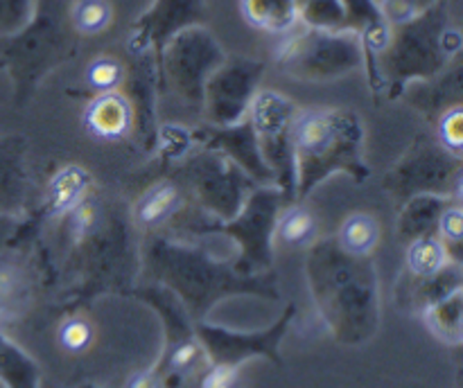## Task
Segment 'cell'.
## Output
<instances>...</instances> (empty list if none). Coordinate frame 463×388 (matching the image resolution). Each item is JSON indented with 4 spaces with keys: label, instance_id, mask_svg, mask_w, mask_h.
<instances>
[{
    "label": "cell",
    "instance_id": "cell-1",
    "mask_svg": "<svg viewBox=\"0 0 463 388\" xmlns=\"http://www.w3.org/2000/svg\"><path fill=\"white\" fill-rule=\"evenodd\" d=\"M307 278L317 309L335 338L364 343L378 329V278L369 257L351 255L335 237L319 239L307 253Z\"/></svg>",
    "mask_w": 463,
    "mask_h": 388
},
{
    "label": "cell",
    "instance_id": "cell-2",
    "mask_svg": "<svg viewBox=\"0 0 463 388\" xmlns=\"http://www.w3.org/2000/svg\"><path fill=\"white\" fill-rule=\"evenodd\" d=\"M461 54V32L452 23L448 0L430 5L410 21L392 27L387 48L375 61L371 88H387L389 97L407 86L441 75Z\"/></svg>",
    "mask_w": 463,
    "mask_h": 388
},
{
    "label": "cell",
    "instance_id": "cell-3",
    "mask_svg": "<svg viewBox=\"0 0 463 388\" xmlns=\"http://www.w3.org/2000/svg\"><path fill=\"white\" fill-rule=\"evenodd\" d=\"M294 201L306 199L328 176L344 171L355 180L369 176L364 129L355 113L344 108H298L292 129Z\"/></svg>",
    "mask_w": 463,
    "mask_h": 388
},
{
    "label": "cell",
    "instance_id": "cell-4",
    "mask_svg": "<svg viewBox=\"0 0 463 388\" xmlns=\"http://www.w3.org/2000/svg\"><path fill=\"white\" fill-rule=\"evenodd\" d=\"M147 257L154 275L158 280H165V284H170L184 298L190 311H197V314L208 309L224 293L260 291L267 296H276L262 284V278L238 273L190 244L158 237L149 246Z\"/></svg>",
    "mask_w": 463,
    "mask_h": 388
},
{
    "label": "cell",
    "instance_id": "cell-5",
    "mask_svg": "<svg viewBox=\"0 0 463 388\" xmlns=\"http://www.w3.org/2000/svg\"><path fill=\"white\" fill-rule=\"evenodd\" d=\"M283 206H288V201L279 188L256 185L238 215L231 217L229 221H208L202 226V230L222 233L233 239L240 248L233 269L242 275H253L271 264V239H274V226Z\"/></svg>",
    "mask_w": 463,
    "mask_h": 388
},
{
    "label": "cell",
    "instance_id": "cell-6",
    "mask_svg": "<svg viewBox=\"0 0 463 388\" xmlns=\"http://www.w3.org/2000/svg\"><path fill=\"white\" fill-rule=\"evenodd\" d=\"M364 63L355 32H324L303 27L279 52L280 70L294 79L333 81Z\"/></svg>",
    "mask_w": 463,
    "mask_h": 388
},
{
    "label": "cell",
    "instance_id": "cell-7",
    "mask_svg": "<svg viewBox=\"0 0 463 388\" xmlns=\"http://www.w3.org/2000/svg\"><path fill=\"white\" fill-rule=\"evenodd\" d=\"M297 113V104L279 90H258L247 113L258 152L288 203H294L292 129Z\"/></svg>",
    "mask_w": 463,
    "mask_h": 388
},
{
    "label": "cell",
    "instance_id": "cell-8",
    "mask_svg": "<svg viewBox=\"0 0 463 388\" xmlns=\"http://www.w3.org/2000/svg\"><path fill=\"white\" fill-rule=\"evenodd\" d=\"M224 59V50L206 27H185L163 45L158 77L181 102L202 106L203 84Z\"/></svg>",
    "mask_w": 463,
    "mask_h": 388
},
{
    "label": "cell",
    "instance_id": "cell-9",
    "mask_svg": "<svg viewBox=\"0 0 463 388\" xmlns=\"http://www.w3.org/2000/svg\"><path fill=\"white\" fill-rule=\"evenodd\" d=\"M384 189L398 201H407L416 194L459 199L461 156L448 152L439 140L419 135L405 156L387 171Z\"/></svg>",
    "mask_w": 463,
    "mask_h": 388
},
{
    "label": "cell",
    "instance_id": "cell-10",
    "mask_svg": "<svg viewBox=\"0 0 463 388\" xmlns=\"http://www.w3.org/2000/svg\"><path fill=\"white\" fill-rule=\"evenodd\" d=\"M184 179L194 206L213 215L215 221H229L238 215L249 192L258 185L229 156L211 147L188 156Z\"/></svg>",
    "mask_w": 463,
    "mask_h": 388
},
{
    "label": "cell",
    "instance_id": "cell-11",
    "mask_svg": "<svg viewBox=\"0 0 463 388\" xmlns=\"http://www.w3.org/2000/svg\"><path fill=\"white\" fill-rule=\"evenodd\" d=\"M265 63L247 57H226L203 84L202 108L211 126L238 125L247 117L260 90Z\"/></svg>",
    "mask_w": 463,
    "mask_h": 388
},
{
    "label": "cell",
    "instance_id": "cell-12",
    "mask_svg": "<svg viewBox=\"0 0 463 388\" xmlns=\"http://www.w3.org/2000/svg\"><path fill=\"white\" fill-rule=\"evenodd\" d=\"M206 3L203 0H152L136 18L129 34V54H147L158 61L163 45L193 25H203Z\"/></svg>",
    "mask_w": 463,
    "mask_h": 388
},
{
    "label": "cell",
    "instance_id": "cell-13",
    "mask_svg": "<svg viewBox=\"0 0 463 388\" xmlns=\"http://www.w3.org/2000/svg\"><path fill=\"white\" fill-rule=\"evenodd\" d=\"M292 311L294 309L289 307L288 314H285L269 332L260 334H235L220 328H211V325H202V328H199V341H202L206 355L215 359V364H226L233 365V368L240 361H244L251 355L276 356V346H279L280 337H283L285 329H288Z\"/></svg>",
    "mask_w": 463,
    "mask_h": 388
},
{
    "label": "cell",
    "instance_id": "cell-14",
    "mask_svg": "<svg viewBox=\"0 0 463 388\" xmlns=\"http://www.w3.org/2000/svg\"><path fill=\"white\" fill-rule=\"evenodd\" d=\"M199 140L206 147L217 149L224 156H229L258 185H274V179H271L269 170H267L265 161H262L260 152H258L256 138H253L251 125H249L247 117L238 122V125L211 126V129L199 134Z\"/></svg>",
    "mask_w": 463,
    "mask_h": 388
},
{
    "label": "cell",
    "instance_id": "cell-15",
    "mask_svg": "<svg viewBox=\"0 0 463 388\" xmlns=\"http://www.w3.org/2000/svg\"><path fill=\"white\" fill-rule=\"evenodd\" d=\"M134 104L127 95L109 90V93H99L93 102L86 108L84 122L98 138L116 140L122 138L127 131L134 125Z\"/></svg>",
    "mask_w": 463,
    "mask_h": 388
},
{
    "label": "cell",
    "instance_id": "cell-16",
    "mask_svg": "<svg viewBox=\"0 0 463 388\" xmlns=\"http://www.w3.org/2000/svg\"><path fill=\"white\" fill-rule=\"evenodd\" d=\"M452 201H457V199L441 197V194H416V197H410L407 201H402L401 217H398V235L407 244L419 237L437 235L439 219H441L443 210Z\"/></svg>",
    "mask_w": 463,
    "mask_h": 388
},
{
    "label": "cell",
    "instance_id": "cell-17",
    "mask_svg": "<svg viewBox=\"0 0 463 388\" xmlns=\"http://www.w3.org/2000/svg\"><path fill=\"white\" fill-rule=\"evenodd\" d=\"M134 217L136 226L140 228H158L167 221H175V217H188L184 199H181V188L170 180L156 183L136 203Z\"/></svg>",
    "mask_w": 463,
    "mask_h": 388
},
{
    "label": "cell",
    "instance_id": "cell-18",
    "mask_svg": "<svg viewBox=\"0 0 463 388\" xmlns=\"http://www.w3.org/2000/svg\"><path fill=\"white\" fill-rule=\"evenodd\" d=\"M240 7L247 23L274 34L289 32L298 23L297 0H240Z\"/></svg>",
    "mask_w": 463,
    "mask_h": 388
},
{
    "label": "cell",
    "instance_id": "cell-19",
    "mask_svg": "<svg viewBox=\"0 0 463 388\" xmlns=\"http://www.w3.org/2000/svg\"><path fill=\"white\" fill-rule=\"evenodd\" d=\"M448 262L457 260H452L446 244L437 235L419 237L414 242H410V246H407V269H410L411 278H428V275H434Z\"/></svg>",
    "mask_w": 463,
    "mask_h": 388
},
{
    "label": "cell",
    "instance_id": "cell-20",
    "mask_svg": "<svg viewBox=\"0 0 463 388\" xmlns=\"http://www.w3.org/2000/svg\"><path fill=\"white\" fill-rule=\"evenodd\" d=\"M425 323L432 329L434 337L441 341L459 346L461 343V289L441 298L434 305L425 307Z\"/></svg>",
    "mask_w": 463,
    "mask_h": 388
},
{
    "label": "cell",
    "instance_id": "cell-21",
    "mask_svg": "<svg viewBox=\"0 0 463 388\" xmlns=\"http://www.w3.org/2000/svg\"><path fill=\"white\" fill-rule=\"evenodd\" d=\"M335 239L351 255L369 257V253L378 246L380 226L371 215L357 212V215H351L344 221L342 230H339V235Z\"/></svg>",
    "mask_w": 463,
    "mask_h": 388
},
{
    "label": "cell",
    "instance_id": "cell-22",
    "mask_svg": "<svg viewBox=\"0 0 463 388\" xmlns=\"http://www.w3.org/2000/svg\"><path fill=\"white\" fill-rule=\"evenodd\" d=\"M298 23L310 30H346V14L342 0H303L298 5Z\"/></svg>",
    "mask_w": 463,
    "mask_h": 388
},
{
    "label": "cell",
    "instance_id": "cell-23",
    "mask_svg": "<svg viewBox=\"0 0 463 388\" xmlns=\"http://www.w3.org/2000/svg\"><path fill=\"white\" fill-rule=\"evenodd\" d=\"M86 189H89V174L81 171L80 167H68V170L59 171L57 179L50 185L48 201L57 212H68L81 199H86Z\"/></svg>",
    "mask_w": 463,
    "mask_h": 388
},
{
    "label": "cell",
    "instance_id": "cell-24",
    "mask_svg": "<svg viewBox=\"0 0 463 388\" xmlns=\"http://www.w3.org/2000/svg\"><path fill=\"white\" fill-rule=\"evenodd\" d=\"M274 235L285 244H306L307 239L315 235V217L301 206H294L288 203L283 206V210L279 212V219H276Z\"/></svg>",
    "mask_w": 463,
    "mask_h": 388
},
{
    "label": "cell",
    "instance_id": "cell-25",
    "mask_svg": "<svg viewBox=\"0 0 463 388\" xmlns=\"http://www.w3.org/2000/svg\"><path fill=\"white\" fill-rule=\"evenodd\" d=\"M113 9L109 0H77L71 9V23L81 34H99L111 25Z\"/></svg>",
    "mask_w": 463,
    "mask_h": 388
},
{
    "label": "cell",
    "instance_id": "cell-26",
    "mask_svg": "<svg viewBox=\"0 0 463 388\" xmlns=\"http://www.w3.org/2000/svg\"><path fill=\"white\" fill-rule=\"evenodd\" d=\"M344 14H346V30L360 32L369 30V27L384 23L383 12H380L378 0H342Z\"/></svg>",
    "mask_w": 463,
    "mask_h": 388
},
{
    "label": "cell",
    "instance_id": "cell-27",
    "mask_svg": "<svg viewBox=\"0 0 463 388\" xmlns=\"http://www.w3.org/2000/svg\"><path fill=\"white\" fill-rule=\"evenodd\" d=\"M122 66L111 57H99L95 59L89 66V72H86V79L99 93H109V90H116V86H120L122 81Z\"/></svg>",
    "mask_w": 463,
    "mask_h": 388
},
{
    "label": "cell",
    "instance_id": "cell-28",
    "mask_svg": "<svg viewBox=\"0 0 463 388\" xmlns=\"http://www.w3.org/2000/svg\"><path fill=\"white\" fill-rule=\"evenodd\" d=\"M437 237L441 239L443 244H446V248H448V253H450V257H452V251L461 246L463 217H461L459 199H457V201H452L450 206H448L446 210H443L441 219H439V226H437ZM452 260H455V257H452Z\"/></svg>",
    "mask_w": 463,
    "mask_h": 388
},
{
    "label": "cell",
    "instance_id": "cell-29",
    "mask_svg": "<svg viewBox=\"0 0 463 388\" xmlns=\"http://www.w3.org/2000/svg\"><path fill=\"white\" fill-rule=\"evenodd\" d=\"M461 104L446 108L439 120V143L455 156H461V144H463V131H461Z\"/></svg>",
    "mask_w": 463,
    "mask_h": 388
},
{
    "label": "cell",
    "instance_id": "cell-30",
    "mask_svg": "<svg viewBox=\"0 0 463 388\" xmlns=\"http://www.w3.org/2000/svg\"><path fill=\"white\" fill-rule=\"evenodd\" d=\"M90 338H93V328L89 320L80 319V316H72L59 328V343L68 352H81L89 346Z\"/></svg>",
    "mask_w": 463,
    "mask_h": 388
},
{
    "label": "cell",
    "instance_id": "cell-31",
    "mask_svg": "<svg viewBox=\"0 0 463 388\" xmlns=\"http://www.w3.org/2000/svg\"><path fill=\"white\" fill-rule=\"evenodd\" d=\"M434 3H439V0H378L384 21L392 27L410 21L411 16H416V14L423 12Z\"/></svg>",
    "mask_w": 463,
    "mask_h": 388
},
{
    "label": "cell",
    "instance_id": "cell-32",
    "mask_svg": "<svg viewBox=\"0 0 463 388\" xmlns=\"http://www.w3.org/2000/svg\"><path fill=\"white\" fill-rule=\"evenodd\" d=\"M23 282L14 271H0V309H7L21 298Z\"/></svg>",
    "mask_w": 463,
    "mask_h": 388
},
{
    "label": "cell",
    "instance_id": "cell-33",
    "mask_svg": "<svg viewBox=\"0 0 463 388\" xmlns=\"http://www.w3.org/2000/svg\"><path fill=\"white\" fill-rule=\"evenodd\" d=\"M303 3V0H297V5H301Z\"/></svg>",
    "mask_w": 463,
    "mask_h": 388
}]
</instances>
